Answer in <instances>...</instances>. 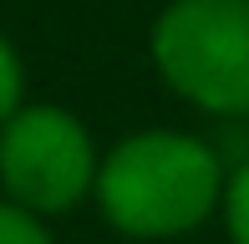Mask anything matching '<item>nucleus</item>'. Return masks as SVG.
Masks as SVG:
<instances>
[{"mask_svg":"<svg viewBox=\"0 0 249 244\" xmlns=\"http://www.w3.org/2000/svg\"><path fill=\"white\" fill-rule=\"evenodd\" d=\"M229 244H249V158L229 163V188H224V209H219Z\"/></svg>","mask_w":249,"mask_h":244,"instance_id":"4","label":"nucleus"},{"mask_svg":"<svg viewBox=\"0 0 249 244\" xmlns=\"http://www.w3.org/2000/svg\"><path fill=\"white\" fill-rule=\"evenodd\" d=\"M0 244H56L46 219L31 214V209H20L16 198L0 193Z\"/></svg>","mask_w":249,"mask_h":244,"instance_id":"5","label":"nucleus"},{"mask_svg":"<svg viewBox=\"0 0 249 244\" xmlns=\"http://www.w3.org/2000/svg\"><path fill=\"white\" fill-rule=\"evenodd\" d=\"M20 102H26V66H20V51L10 46V36L0 31V122Z\"/></svg>","mask_w":249,"mask_h":244,"instance_id":"6","label":"nucleus"},{"mask_svg":"<svg viewBox=\"0 0 249 244\" xmlns=\"http://www.w3.org/2000/svg\"><path fill=\"white\" fill-rule=\"evenodd\" d=\"M102 153L87 122L56 102H20L0 122V193L41 219L92 198Z\"/></svg>","mask_w":249,"mask_h":244,"instance_id":"3","label":"nucleus"},{"mask_svg":"<svg viewBox=\"0 0 249 244\" xmlns=\"http://www.w3.org/2000/svg\"><path fill=\"white\" fill-rule=\"evenodd\" d=\"M148 56L188 107L249 117V0H168L148 31Z\"/></svg>","mask_w":249,"mask_h":244,"instance_id":"2","label":"nucleus"},{"mask_svg":"<svg viewBox=\"0 0 249 244\" xmlns=\"http://www.w3.org/2000/svg\"><path fill=\"white\" fill-rule=\"evenodd\" d=\"M229 163L213 142L173 127H142L102 153L97 209L127 239H178L224 209Z\"/></svg>","mask_w":249,"mask_h":244,"instance_id":"1","label":"nucleus"}]
</instances>
